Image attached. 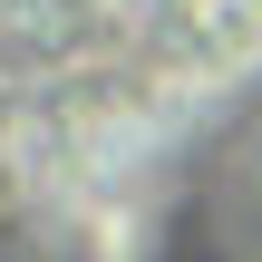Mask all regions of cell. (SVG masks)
Listing matches in <instances>:
<instances>
[{
  "mask_svg": "<svg viewBox=\"0 0 262 262\" xmlns=\"http://www.w3.org/2000/svg\"><path fill=\"white\" fill-rule=\"evenodd\" d=\"M262 58V0H0V117H156Z\"/></svg>",
  "mask_w": 262,
  "mask_h": 262,
  "instance_id": "6da1fadb",
  "label": "cell"
}]
</instances>
